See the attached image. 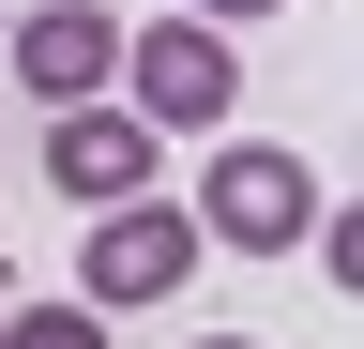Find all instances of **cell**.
I'll use <instances>...</instances> for the list:
<instances>
[{
    "mask_svg": "<svg viewBox=\"0 0 364 349\" xmlns=\"http://www.w3.org/2000/svg\"><path fill=\"white\" fill-rule=\"evenodd\" d=\"M122 107L152 122V137H213L228 107H243V46L198 16H152V31H122Z\"/></svg>",
    "mask_w": 364,
    "mask_h": 349,
    "instance_id": "obj_1",
    "label": "cell"
},
{
    "mask_svg": "<svg viewBox=\"0 0 364 349\" xmlns=\"http://www.w3.org/2000/svg\"><path fill=\"white\" fill-rule=\"evenodd\" d=\"M304 228H318V183H304V152H273V137H228V152H213V183H198V243L304 258Z\"/></svg>",
    "mask_w": 364,
    "mask_h": 349,
    "instance_id": "obj_2",
    "label": "cell"
},
{
    "mask_svg": "<svg viewBox=\"0 0 364 349\" xmlns=\"http://www.w3.org/2000/svg\"><path fill=\"white\" fill-rule=\"evenodd\" d=\"M198 258H213V243H198V213H167V198H122L107 228L76 243V289H91V304H167L182 274H198Z\"/></svg>",
    "mask_w": 364,
    "mask_h": 349,
    "instance_id": "obj_3",
    "label": "cell"
},
{
    "mask_svg": "<svg viewBox=\"0 0 364 349\" xmlns=\"http://www.w3.org/2000/svg\"><path fill=\"white\" fill-rule=\"evenodd\" d=\"M152 122H136V107H61V122H46V183H61V198H91V213H122V198H152Z\"/></svg>",
    "mask_w": 364,
    "mask_h": 349,
    "instance_id": "obj_4",
    "label": "cell"
},
{
    "mask_svg": "<svg viewBox=\"0 0 364 349\" xmlns=\"http://www.w3.org/2000/svg\"><path fill=\"white\" fill-rule=\"evenodd\" d=\"M16 76H31L46 107H91L122 76V16H107V0H46V16L16 31Z\"/></svg>",
    "mask_w": 364,
    "mask_h": 349,
    "instance_id": "obj_5",
    "label": "cell"
},
{
    "mask_svg": "<svg viewBox=\"0 0 364 349\" xmlns=\"http://www.w3.org/2000/svg\"><path fill=\"white\" fill-rule=\"evenodd\" d=\"M16 349H107V304H31Z\"/></svg>",
    "mask_w": 364,
    "mask_h": 349,
    "instance_id": "obj_6",
    "label": "cell"
},
{
    "mask_svg": "<svg viewBox=\"0 0 364 349\" xmlns=\"http://www.w3.org/2000/svg\"><path fill=\"white\" fill-rule=\"evenodd\" d=\"M243 16H273V0H198V31H243Z\"/></svg>",
    "mask_w": 364,
    "mask_h": 349,
    "instance_id": "obj_7",
    "label": "cell"
},
{
    "mask_svg": "<svg viewBox=\"0 0 364 349\" xmlns=\"http://www.w3.org/2000/svg\"><path fill=\"white\" fill-rule=\"evenodd\" d=\"M213 349H258V334H213Z\"/></svg>",
    "mask_w": 364,
    "mask_h": 349,
    "instance_id": "obj_8",
    "label": "cell"
},
{
    "mask_svg": "<svg viewBox=\"0 0 364 349\" xmlns=\"http://www.w3.org/2000/svg\"><path fill=\"white\" fill-rule=\"evenodd\" d=\"M0 349H16V319H0Z\"/></svg>",
    "mask_w": 364,
    "mask_h": 349,
    "instance_id": "obj_9",
    "label": "cell"
}]
</instances>
